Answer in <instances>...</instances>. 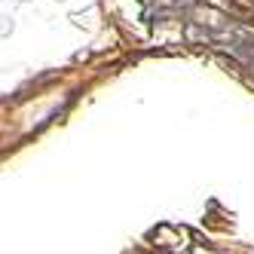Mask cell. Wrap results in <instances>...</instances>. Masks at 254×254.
I'll list each match as a JSON object with an SVG mask.
<instances>
[{"instance_id": "cell-1", "label": "cell", "mask_w": 254, "mask_h": 254, "mask_svg": "<svg viewBox=\"0 0 254 254\" xmlns=\"http://www.w3.org/2000/svg\"><path fill=\"white\" fill-rule=\"evenodd\" d=\"M12 31V22L9 19H3V15H0V37H3V34H9Z\"/></svg>"}]
</instances>
